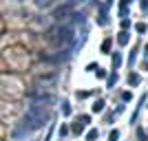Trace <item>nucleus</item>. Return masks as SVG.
Instances as JSON below:
<instances>
[{"mask_svg":"<svg viewBox=\"0 0 148 141\" xmlns=\"http://www.w3.org/2000/svg\"><path fill=\"white\" fill-rule=\"evenodd\" d=\"M49 40L56 44V46H69L71 40H73V27H69V25L56 27V29L49 33Z\"/></svg>","mask_w":148,"mask_h":141,"instance_id":"f257e3e1","label":"nucleus"},{"mask_svg":"<svg viewBox=\"0 0 148 141\" xmlns=\"http://www.w3.org/2000/svg\"><path fill=\"white\" fill-rule=\"evenodd\" d=\"M146 49H148V46H146Z\"/></svg>","mask_w":148,"mask_h":141,"instance_id":"39448f33","label":"nucleus"},{"mask_svg":"<svg viewBox=\"0 0 148 141\" xmlns=\"http://www.w3.org/2000/svg\"><path fill=\"white\" fill-rule=\"evenodd\" d=\"M119 42L126 44V42H128V35H126V33H122V35H119Z\"/></svg>","mask_w":148,"mask_h":141,"instance_id":"7ed1b4c3","label":"nucleus"},{"mask_svg":"<svg viewBox=\"0 0 148 141\" xmlns=\"http://www.w3.org/2000/svg\"><path fill=\"white\" fill-rule=\"evenodd\" d=\"M69 11H71V7H60V9H56V13H53V18H60V16H66Z\"/></svg>","mask_w":148,"mask_h":141,"instance_id":"f03ea898","label":"nucleus"},{"mask_svg":"<svg viewBox=\"0 0 148 141\" xmlns=\"http://www.w3.org/2000/svg\"><path fill=\"white\" fill-rule=\"evenodd\" d=\"M102 106H104V104H102V101H97V104L93 106V110H95V112H99V110H102Z\"/></svg>","mask_w":148,"mask_h":141,"instance_id":"20e7f679","label":"nucleus"}]
</instances>
